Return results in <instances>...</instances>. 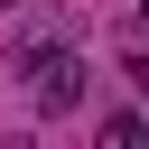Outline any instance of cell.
I'll list each match as a JSON object with an SVG mask.
<instances>
[{
	"instance_id": "obj_1",
	"label": "cell",
	"mask_w": 149,
	"mask_h": 149,
	"mask_svg": "<svg viewBox=\"0 0 149 149\" xmlns=\"http://www.w3.org/2000/svg\"><path fill=\"white\" fill-rule=\"evenodd\" d=\"M140 28H149V0H140Z\"/></svg>"
}]
</instances>
